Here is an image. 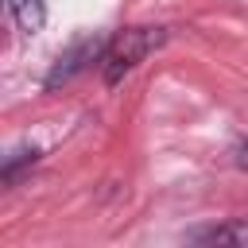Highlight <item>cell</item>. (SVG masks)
<instances>
[{
    "mask_svg": "<svg viewBox=\"0 0 248 248\" xmlns=\"http://www.w3.org/2000/svg\"><path fill=\"white\" fill-rule=\"evenodd\" d=\"M198 244H236V248H248V217H232V221H221L213 229H202L194 232Z\"/></svg>",
    "mask_w": 248,
    "mask_h": 248,
    "instance_id": "3",
    "label": "cell"
},
{
    "mask_svg": "<svg viewBox=\"0 0 248 248\" xmlns=\"http://www.w3.org/2000/svg\"><path fill=\"white\" fill-rule=\"evenodd\" d=\"M8 12L23 35H35L46 23V0H8Z\"/></svg>",
    "mask_w": 248,
    "mask_h": 248,
    "instance_id": "4",
    "label": "cell"
},
{
    "mask_svg": "<svg viewBox=\"0 0 248 248\" xmlns=\"http://www.w3.org/2000/svg\"><path fill=\"white\" fill-rule=\"evenodd\" d=\"M163 43H167V27H124L120 35H112L108 46H105V58H101L105 85H120L124 74H132Z\"/></svg>",
    "mask_w": 248,
    "mask_h": 248,
    "instance_id": "1",
    "label": "cell"
},
{
    "mask_svg": "<svg viewBox=\"0 0 248 248\" xmlns=\"http://www.w3.org/2000/svg\"><path fill=\"white\" fill-rule=\"evenodd\" d=\"M35 159H39V151H35V147H16V151L4 159V170H0V178L12 186V182L19 178V167H23V163H35Z\"/></svg>",
    "mask_w": 248,
    "mask_h": 248,
    "instance_id": "5",
    "label": "cell"
},
{
    "mask_svg": "<svg viewBox=\"0 0 248 248\" xmlns=\"http://www.w3.org/2000/svg\"><path fill=\"white\" fill-rule=\"evenodd\" d=\"M105 46H108V39H101V35H89V39H78L66 54H58V62L50 66V74H46V89H54V85H62V81H70L74 74H81L89 62H101L105 58Z\"/></svg>",
    "mask_w": 248,
    "mask_h": 248,
    "instance_id": "2",
    "label": "cell"
},
{
    "mask_svg": "<svg viewBox=\"0 0 248 248\" xmlns=\"http://www.w3.org/2000/svg\"><path fill=\"white\" fill-rule=\"evenodd\" d=\"M232 163H236L240 170H248V136H244V140L232 147Z\"/></svg>",
    "mask_w": 248,
    "mask_h": 248,
    "instance_id": "6",
    "label": "cell"
}]
</instances>
